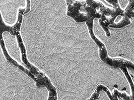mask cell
<instances>
[{
	"mask_svg": "<svg viewBox=\"0 0 134 100\" xmlns=\"http://www.w3.org/2000/svg\"><path fill=\"white\" fill-rule=\"evenodd\" d=\"M130 3L127 8L126 9V15L129 18L131 17H134V1Z\"/></svg>",
	"mask_w": 134,
	"mask_h": 100,
	"instance_id": "1",
	"label": "cell"
},
{
	"mask_svg": "<svg viewBox=\"0 0 134 100\" xmlns=\"http://www.w3.org/2000/svg\"><path fill=\"white\" fill-rule=\"evenodd\" d=\"M111 100V99H110V100Z\"/></svg>",
	"mask_w": 134,
	"mask_h": 100,
	"instance_id": "2",
	"label": "cell"
}]
</instances>
